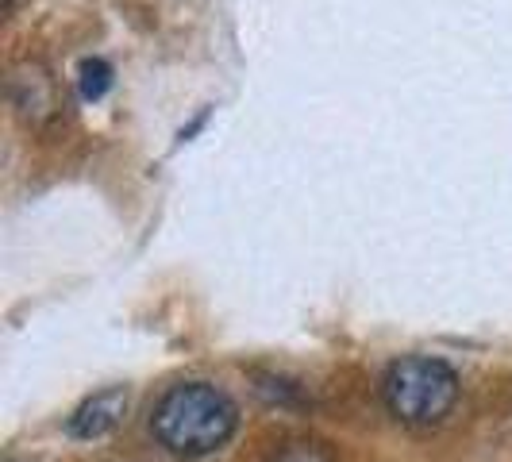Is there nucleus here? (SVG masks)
Listing matches in <instances>:
<instances>
[{"instance_id":"obj_1","label":"nucleus","mask_w":512,"mask_h":462,"mask_svg":"<svg viewBox=\"0 0 512 462\" xmlns=\"http://www.w3.org/2000/svg\"><path fill=\"white\" fill-rule=\"evenodd\" d=\"M239 428V409L224 389L208 382L170 385L151 412L154 439L178 459H205Z\"/></svg>"},{"instance_id":"obj_2","label":"nucleus","mask_w":512,"mask_h":462,"mask_svg":"<svg viewBox=\"0 0 512 462\" xmlns=\"http://www.w3.org/2000/svg\"><path fill=\"white\" fill-rule=\"evenodd\" d=\"M382 401L401 424L432 428L459 401V374L432 355H405L389 362L382 378Z\"/></svg>"},{"instance_id":"obj_3","label":"nucleus","mask_w":512,"mask_h":462,"mask_svg":"<svg viewBox=\"0 0 512 462\" xmlns=\"http://www.w3.org/2000/svg\"><path fill=\"white\" fill-rule=\"evenodd\" d=\"M124 412H128V389L124 385H108V389L85 397L77 405L66 428H70L74 439H101L124 420Z\"/></svg>"},{"instance_id":"obj_4","label":"nucleus","mask_w":512,"mask_h":462,"mask_svg":"<svg viewBox=\"0 0 512 462\" xmlns=\"http://www.w3.org/2000/svg\"><path fill=\"white\" fill-rule=\"evenodd\" d=\"M12 81L27 85V97H12V101H16V108H20L24 116H35V120H39V112H47V108L54 104L51 77H43L35 66H27V74H16Z\"/></svg>"},{"instance_id":"obj_5","label":"nucleus","mask_w":512,"mask_h":462,"mask_svg":"<svg viewBox=\"0 0 512 462\" xmlns=\"http://www.w3.org/2000/svg\"><path fill=\"white\" fill-rule=\"evenodd\" d=\"M270 462H335V459L320 443H312V439H289V443H282L270 455Z\"/></svg>"},{"instance_id":"obj_6","label":"nucleus","mask_w":512,"mask_h":462,"mask_svg":"<svg viewBox=\"0 0 512 462\" xmlns=\"http://www.w3.org/2000/svg\"><path fill=\"white\" fill-rule=\"evenodd\" d=\"M108 77H112V70L104 66L101 58H85L81 62V93L85 97H101L108 89Z\"/></svg>"}]
</instances>
